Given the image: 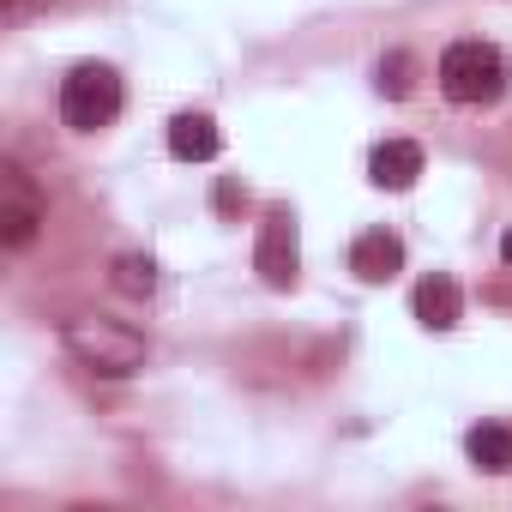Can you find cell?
I'll list each match as a JSON object with an SVG mask.
<instances>
[{"label":"cell","mask_w":512,"mask_h":512,"mask_svg":"<svg viewBox=\"0 0 512 512\" xmlns=\"http://www.w3.org/2000/svg\"><path fill=\"white\" fill-rule=\"evenodd\" d=\"M61 338H67V350H73L91 374H103V380H127V374L145 368V338H139L133 326H121V320L73 314V320L61 326Z\"/></svg>","instance_id":"cell-1"},{"label":"cell","mask_w":512,"mask_h":512,"mask_svg":"<svg viewBox=\"0 0 512 512\" xmlns=\"http://www.w3.org/2000/svg\"><path fill=\"white\" fill-rule=\"evenodd\" d=\"M115 115H121V79H115V67H97V61L73 67L67 85H61V121L73 133H97Z\"/></svg>","instance_id":"cell-2"},{"label":"cell","mask_w":512,"mask_h":512,"mask_svg":"<svg viewBox=\"0 0 512 512\" xmlns=\"http://www.w3.org/2000/svg\"><path fill=\"white\" fill-rule=\"evenodd\" d=\"M440 85L452 103H494L506 91V61L488 43H452L440 55Z\"/></svg>","instance_id":"cell-3"},{"label":"cell","mask_w":512,"mask_h":512,"mask_svg":"<svg viewBox=\"0 0 512 512\" xmlns=\"http://www.w3.org/2000/svg\"><path fill=\"white\" fill-rule=\"evenodd\" d=\"M253 266L272 290H296V272H302V247H296V211L290 205H272L266 223H260V247H253Z\"/></svg>","instance_id":"cell-4"},{"label":"cell","mask_w":512,"mask_h":512,"mask_svg":"<svg viewBox=\"0 0 512 512\" xmlns=\"http://www.w3.org/2000/svg\"><path fill=\"white\" fill-rule=\"evenodd\" d=\"M37 223H43L37 193L25 187L19 169H7V181H0V241H7V247H25V241L37 235Z\"/></svg>","instance_id":"cell-5"},{"label":"cell","mask_w":512,"mask_h":512,"mask_svg":"<svg viewBox=\"0 0 512 512\" xmlns=\"http://www.w3.org/2000/svg\"><path fill=\"white\" fill-rule=\"evenodd\" d=\"M398 266H404V241H398L392 229H362V235H356L350 272H356L362 284H386V278H398Z\"/></svg>","instance_id":"cell-6"},{"label":"cell","mask_w":512,"mask_h":512,"mask_svg":"<svg viewBox=\"0 0 512 512\" xmlns=\"http://www.w3.org/2000/svg\"><path fill=\"white\" fill-rule=\"evenodd\" d=\"M416 320H422L428 332H452V326L464 320V296H458V284H452L446 272H434V278L416 284Z\"/></svg>","instance_id":"cell-7"},{"label":"cell","mask_w":512,"mask_h":512,"mask_svg":"<svg viewBox=\"0 0 512 512\" xmlns=\"http://www.w3.org/2000/svg\"><path fill=\"white\" fill-rule=\"evenodd\" d=\"M368 175H374V187H386V193L416 187V175H422V145H410V139H386V145L374 151Z\"/></svg>","instance_id":"cell-8"},{"label":"cell","mask_w":512,"mask_h":512,"mask_svg":"<svg viewBox=\"0 0 512 512\" xmlns=\"http://www.w3.org/2000/svg\"><path fill=\"white\" fill-rule=\"evenodd\" d=\"M217 145H223V133H217L211 115H175V121H169V151H175L181 163H211Z\"/></svg>","instance_id":"cell-9"},{"label":"cell","mask_w":512,"mask_h":512,"mask_svg":"<svg viewBox=\"0 0 512 512\" xmlns=\"http://www.w3.org/2000/svg\"><path fill=\"white\" fill-rule=\"evenodd\" d=\"M109 284H115L121 296H151V290H157V266L145 260V253H115Z\"/></svg>","instance_id":"cell-10"},{"label":"cell","mask_w":512,"mask_h":512,"mask_svg":"<svg viewBox=\"0 0 512 512\" xmlns=\"http://www.w3.org/2000/svg\"><path fill=\"white\" fill-rule=\"evenodd\" d=\"M470 458L482 464V470H512V434L506 428H470Z\"/></svg>","instance_id":"cell-11"},{"label":"cell","mask_w":512,"mask_h":512,"mask_svg":"<svg viewBox=\"0 0 512 512\" xmlns=\"http://www.w3.org/2000/svg\"><path fill=\"white\" fill-rule=\"evenodd\" d=\"M410 73H416V61H410L404 49H392V55L380 61V97H410V85H416Z\"/></svg>","instance_id":"cell-12"},{"label":"cell","mask_w":512,"mask_h":512,"mask_svg":"<svg viewBox=\"0 0 512 512\" xmlns=\"http://www.w3.org/2000/svg\"><path fill=\"white\" fill-rule=\"evenodd\" d=\"M500 260H506V266H512V229H506V235H500Z\"/></svg>","instance_id":"cell-13"}]
</instances>
